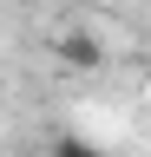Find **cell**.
<instances>
[{"instance_id":"cell-1","label":"cell","mask_w":151,"mask_h":157,"mask_svg":"<svg viewBox=\"0 0 151 157\" xmlns=\"http://www.w3.org/2000/svg\"><path fill=\"white\" fill-rule=\"evenodd\" d=\"M59 66H72V72H99V66H105V39L85 33V26L59 33Z\"/></svg>"},{"instance_id":"cell-2","label":"cell","mask_w":151,"mask_h":157,"mask_svg":"<svg viewBox=\"0 0 151 157\" xmlns=\"http://www.w3.org/2000/svg\"><path fill=\"white\" fill-rule=\"evenodd\" d=\"M53 157H105V151L92 144V137H59V144H53Z\"/></svg>"}]
</instances>
